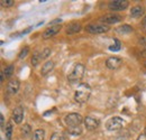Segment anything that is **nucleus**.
Here are the masks:
<instances>
[{
  "label": "nucleus",
  "instance_id": "nucleus-1",
  "mask_svg": "<svg viewBox=\"0 0 146 140\" xmlns=\"http://www.w3.org/2000/svg\"><path fill=\"white\" fill-rule=\"evenodd\" d=\"M91 95V87L88 83H81L74 92V100L79 103H84L89 100Z\"/></svg>",
  "mask_w": 146,
  "mask_h": 140
},
{
  "label": "nucleus",
  "instance_id": "nucleus-2",
  "mask_svg": "<svg viewBox=\"0 0 146 140\" xmlns=\"http://www.w3.org/2000/svg\"><path fill=\"white\" fill-rule=\"evenodd\" d=\"M84 65L83 64H75L74 67H73L72 72L68 75V80L71 82V83H75V82H79L82 77H83V74H84Z\"/></svg>",
  "mask_w": 146,
  "mask_h": 140
},
{
  "label": "nucleus",
  "instance_id": "nucleus-3",
  "mask_svg": "<svg viewBox=\"0 0 146 140\" xmlns=\"http://www.w3.org/2000/svg\"><path fill=\"white\" fill-rule=\"evenodd\" d=\"M110 30V27L108 25L98 22V24H90L86 26V32L89 34H93V35H98V34H104Z\"/></svg>",
  "mask_w": 146,
  "mask_h": 140
},
{
  "label": "nucleus",
  "instance_id": "nucleus-4",
  "mask_svg": "<svg viewBox=\"0 0 146 140\" xmlns=\"http://www.w3.org/2000/svg\"><path fill=\"white\" fill-rule=\"evenodd\" d=\"M84 119H82L81 114L79 113H69L64 117V124L68 128H72V127H79Z\"/></svg>",
  "mask_w": 146,
  "mask_h": 140
},
{
  "label": "nucleus",
  "instance_id": "nucleus-5",
  "mask_svg": "<svg viewBox=\"0 0 146 140\" xmlns=\"http://www.w3.org/2000/svg\"><path fill=\"white\" fill-rule=\"evenodd\" d=\"M124 125V121L120 117H112L106 122V129L109 131H117L120 130Z\"/></svg>",
  "mask_w": 146,
  "mask_h": 140
},
{
  "label": "nucleus",
  "instance_id": "nucleus-6",
  "mask_svg": "<svg viewBox=\"0 0 146 140\" xmlns=\"http://www.w3.org/2000/svg\"><path fill=\"white\" fill-rule=\"evenodd\" d=\"M129 5L127 0H113L108 3V8L111 11H121L126 9Z\"/></svg>",
  "mask_w": 146,
  "mask_h": 140
},
{
  "label": "nucleus",
  "instance_id": "nucleus-7",
  "mask_svg": "<svg viewBox=\"0 0 146 140\" xmlns=\"http://www.w3.org/2000/svg\"><path fill=\"white\" fill-rule=\"evenodd\" d=\"M99 21L101 24H105V25H112V24H117L119 21H121V16L117 15V14H107L105 16L99 18Z\"/></svg>",
  "mask_w": 146,
  "mask_h": 140
},
{
  "label": "nucleus",
  "instance_id": "nucleus-8",
  "mask_svg": "<svg viewBox=\"0 0 146 140\" xmlns=\"http://www.w3.org/2000/svg\"><path fill=\"white\" fill-rule=\"evenodd\" d=\"M121 64H123V59L120 57H117V56L109 57L106 61V66L109 70H117V69H119L121 66Z\"/></svg>",
  "mask_w": 146,
  "mask_h": 140
},
{
  "label": "nucleus",
  "instance_id": "nucleus-9",
  "mask_svg": "<svg viewBox=\"0 0 146 140\" xmlns=\"http://www.w3.org/2000/svg\"><path fill=\"white\" fill-rule=\"evenodd\" d=\"M19 88H20V82L16 79H13L7 84V93L10 95H15L18 93Z\"/></svg>",
  "mask_w": 146,
  "mask_h": 140
},
{
  "label": "nucleus",
  "instance_id": "nucleus-10",
  "mask_svg": "<svg viewBox=\"0 0 146 140\" xmlns=\"http://www.w3.org/2000/svg\"><path fill=\"white\" fill-rule=\"evenodd\" d=\"M61 28H62L61 25H55V26L47 27V28L44 30V33H43L42 36H43L44 39H48V38H51V37H53L54 35H56V34L61 30Z\"/></svg>",
  "mask_w": 146,
  "mask_h": 140
},
{
  "label": "nucleus",
  "instance_id": "nucleus-11",
  "mask_svg": "<svg viewBox=\"0 0 146 140\" xmlns=\"http://www.w3.org/2000/svg\"><path fill=\"white\" fill-rule=\"evenodd\" d=\"M11 118H13V121L15 123H21L23 119H24V109L23 106H17L13 110V114H11Z\"/></svg>",
  "mask_w": 146,
  "mask_h": 140
},
{
  "label": "nucleus",
  "instance_id": "nucleus-12",
  "mask_svg": "<svg viewBox=\"0 0 146 140\" xmlns=\"http://www.w3.org/2000/svg\"><path fill=\"white\" fill-rule=\"evenodd\" d=\"M83 122H84V125H86V128L88 130H94L100 124V121L97 118H93V117H86Z\"/></svg>",
  "mask_w": 146,
  "mask_h": 140
},
{
  "label": "nucleus",
  "instance_id": "nucleus-13",
  "mask_svg": "<svg viewBox=\"0 0 146 140\" xmlns=\"http://www.w3.org/2000/svg\"><path fill=\"white\" fill-rule=\"evenodd\" d=\"M144 13H145V9L143 6H135L130 10V16L133 18H139L144 15Z\"/></svg>",
  "mask_w": 146,
  "mask_h": 140
},
{
  "label": "nucleus",
  "instance_id": "nucleus-14",
  "mask_svg": "<svg viewBox=\"0 0 146 140\" xmlns=\"http://www.w3.org/2000/svg\"><path fill=\"white\" fill-rule=\"evenodd\" d=\"M81 28H82V26H81V24H79V22L71 24V25H69L68 28H66V34H68V35L76 34V33H79V32L81 30Z\"/></svg>",
  "mask_w": 146,
  "mask_h": 140
},
{
  "label": "nucleus",
  "instance_id": "nucleus-15",
  "mask_svg": "<svg viewBox=\"0 0 146 140\" xmlns=\"http://www.w3.org/2000/svg\"><path fill=\"white\" fill-rule=\"evenodd\" d=\"M53 67H54V63L52 62V61H47L43 66H42V71H40V74L43 75V76H46L51 71L53 70Z\"/></svg>",
  "mask_w": 146,
  "mask_h": 140
},
{
  "label": "nucleus",
  "instance_id": "nucleus-16",
  "mask_svg": "<svg viewBox=\"0 0 146 140\" xmlns=\"http://www.w3.org/2000/svg\"><path fill=\"white\" fill-rule=\"evenodd\" d=\"M119 34H130V33H133V27L131 26H129V25H121L120 27H118L117 29H116Z\"/></svg>",
  "mask_w": 146,
  "mask_h": 140
},
{
  "label": "nucleus",
  "instance_id": "nucleus-17",
  "mask_svg": "<svg viewBox=\"0 0 146 140\" xmlns=\"http://www.w3.org/2000/svg\"><path fill=\"white\" fill-rule=\"evenodd\" d=\"M44 137H45V131L43 129H36L33 132L32 140H44Z\"/></svg>",
  "mask_w": 146,
  "mask_h": 140
},
{
  "label": "nucleus",
  "instance_id": "nucleus-18",
  "mask_svg": "<svg viewBox=\"0 0 146 140\" xmlns=\"http://www.w3.org/2000/svg\"><path fill=\"white\" fill-rule=\"evenodd\" d=\"M11 136H13V123L9 121L6 124V128H5V137L7 140H10Z\"/></svg>",
  "mask_w": 146,
  "mask_h": 140
},
{
  "label": "nucleus",
  "instance_id": "nucleus-19",
  "mask_svg": "<svg viewBox=\"0 0 146 140\" xmlns=\"http://www.w3.org/2000/svg\"><path fill=\"white\" fill-rule=\"evenodd\" d=\"M68 133L70 136H79V135L82 133V129H81L80 125L79 127H72V128H69L68 129Z\"/></svg>",
  "mask_w": 146,
  "mask_h": 140
},
{
  "label": "nucleus",
  "instance_id": "nucleus-20",
  "mask_svg": "<svg viewBox=\"0 0 146 140\" xmlns=\"http://www.w3.org/2000/svg\"><path fill=\"white\" fill-rule=\"evenodd\" d=\"M40 61H42V59H40V53L38 52V51H36V52L33 54V57H32V59H31L32 65H33V66H37Z\"/></svg>",
  "mask_w": 146,
  "mask_h": 140
},
{
  "label": "nucleus",
  "instance_id": "nucleus-21",
  "mask_svg": "<svg viewBox=\"0 0 146 140\" xmlns=\"http://www.w3.org/2000/svg\"><path fill=\"white\" fill-rule=\"evenodd\" d=\"M113 42H115V45H110L109 50L110 51H113V52H117V51H119V50L121 48V43H120L119 39H117V38H115Z\"/></svg>",
  "mask_w": 146,
  "mask_h": 140
},
{
  "label": "nucleus",
  "instance_id": "nucleus-22",
  "mask_svg": "<svg viewBox=\"0 0 146 140\" xmlns=\"http://www.w3.org/2000/svg\"><path fill=\"white\" fill-rule=\"evenodd\" d=\"M3 73H5V76H6V79H9V77H11L13 76V74H14V65H8L5 71H3Z\"/></svg>",
  "mask_w": 146,
  "mask_h": 140
},
{
  "label": "nucleus",
  "instance_id": "nucleus-23",
  "mask_svg": "<svg viewBox=\"0 0 146 140\" xmlns=\"http://www.w3.org/2000/svg\"><path fill=\"white\" fill-rule=\"evenodd\" d=\"M51 140H68V138H66L65 135L62 133V132H54V133L51 136Z\"/></svg>",
  "mask_w": 146,
  "mask_h": 140
},
{
  "label": "nucleus",
  "instance_id": "nucleus-24",
  "mask_svg": "<svg viewBox=\"0 0 146 140\" xmlns=\"http://www.w3.org/2000/svg\"><path fill=\"white\" fill-rule=\"evenodd\" d=\"M21 135L24 136V137H27L31 132H32V127L29 125V124H24V127L21 128Z\"/></svg>",
  "mask_w": 146,
  "mask_h": 140
},
{
  "label": "nucleus",
  "instance_id": "nucleus-25",
  "mask_svg": "<svg viewBox=\"0 0 146 140\" xmlns=\"http://www.w3.org/2000/svg\"><path fill=\"white\" fill-rule=\"evenodd\" d=\"M50 54H51V50L50 48H44L42 53H40V59H45V58H47L48 56H50Z\"/></svg>",
  "mask_w": 146,
  "mask_h": 140
},
{
  "label": "nucleus",
  "instance_id": "nucleus-26",
  "mask_svg": "<svg viewBox=\"0 0 146 140\" xmlns=\"http://www.w3.org/2000/svg\"><path fill=\"white\" fill-rule=\"evenodd\" d=\"M0 3H1V6H2V7L8 8V7H11V6L15 3V1H14V0H1V1H0Z\"/></svg>",
  "mask_w": 146,
  "mask_h": 140
},
{
  "label": "nucleus",
  "instance_id": "nucleus-27",
  "mask_svg": "<svg viewBox=\"0 0 146 140\" xmlns=\"http://www.w3.org/2000/svg\"><path fill=\"white\" fill-rule=\"evenodd\" d=\"M28 52H29V47H24L23 50H21V52L19 53L18 57L20 58V59H23V58H25L26 56H27V54H28Z\"/></svg>",
  "mask_w": 146,
  "mask_h": 140
},
{
  "label": "nucleus",
  "instance_id": "nucleus-28",
  "mask_svg": "<svg viewBox=\"0 0 146 140\" xmlns=\"http://www.w3.org/2000/svg\"><path fill=\"white\" fill-rule=\"evenodd\" d=\"M0 122H1V129L5 131V128H6V127H5V117H3L2 114L0 116Z\"/></svg>",
  "mask_w": 146,
  "mask_h": 140
},
{
  "label": "nucleus",
  "instance_id": "nucleus-29",
  "mask_svg": "<svg viewBox=\"0 0 146 140\" xmlns=\"http://www.w3.org/2000/svg\"><path fill=\"white\" fill-rule=\"evenodd\" d=\"M136 140H146L145 133H142V135H139V136H138V138H137Z\"/></svg>",
  "mask_w": 146,
  "mask_h": 140
},
{
  "label": "nucleus",
  "instance_id": "nucleus-30",
  "mask_svg": "<svg viewBox=\"0 0 146 140\" xmlns=\"http://www.w3.org/2000/svg\"><path fill=\"white\" fill-rule=\"evenodd\" d=\"M3 81H5V73L1 72V83H3Z\"/></svg>",
  "mask_w": 146,
  "mask_h": 140
},
{
  "label": "nucleus",
  "instance_id": "nucleus-31",
  "mask_svg": "<svg viewBox=\"0 0 146 140\" xmlns=\"http://www.w3.org/2000/svg\"><path fill=\"white\" fill-rule=\"evenodd\" d=\"M142 56H143V57H146V48L142 52Z\"/></svg>",
  "mask_w": 146,
  "mask_h": 140
},
{
  "label": "nucleus",
  "instance_id": "nucleus-32",
  "mask_svg": "<svg viewBox=\"0 0 146 140\" xmlns=\"http://www.w3.org/2000/svg\"><path fill=\"white\" fill-rule=\"evenodd\" d=\"M143 22H144V24L146 25V16L144 17V19H143Z\"/></svg>",
  "mask_w": 146,
  "mask_h": 140
},
{
  "label": "nucleus",
  "instance_id": "nucleus-33",
  "mask_svg": "<svg viewBox=\"0 0 146 140\" xmlns=\"http://www.w3.org/2000/svg\"><path fill=\"white\" fill-rule=\"evenodd\" d=\"M144 66L146 67V59H145V62H144Z\"/></svg>",
  "mask_w": 146,
  "mask_h": 140
},
{
  "label": "nucleus",
  "instance_id": "nucleus-34",
  "mask_svg": "<svg viewBox=\"0 0 146 140\" xmlns=\"http://www.w3.org/2000/svg\"><path fill=\"white\" fill-rule=\"evenodd\" d=\"M145 136H146V128H145Z\"/></svg>",
  "mask_w": 146,
  "mask_h": 140
}]
</instances>
